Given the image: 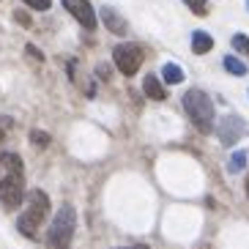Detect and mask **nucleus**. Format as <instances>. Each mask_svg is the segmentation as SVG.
<instances>
[{
  "instance_id": "nucleus-1",
  "label": "nucleus",
  "mask_w": 249,
  "mask_h": 249,
  "mask_svg": "<svg viewBox=\"0 0 249 249\" xmlns=\"http://www.w3.org/2000/svg\"><path fill=\"white\" fill-rule=\"evenodd\" d=\"M183 110L192 118V124L197 126L203 134L213 132V102L208 99V93L192 88L183 93Z\"/></svg>"
},
{
  "instance_id": "nucleus-2",
  "label": "nucleus",
  "mask_w": 249,
  "mask_h": 249,
  "mask_svg": "<svg viewBox=\"0 0 249 249\" xmlns=\"http://www.w3.org/2000/svg\"><path fill=\"white\" fill-rule=\"evenodd\" d=\"M47 211H50V197H47L41 189H33L28 195V208H25V213L19 216V222H17L19 233L28 235V238H33L36 230H38V225L44 222Z\"/></svg>"
},
{
  "instance_id": "nucleus-3",
  "label": "nucleus",
  "mask_w": 249,
  "mask_h": 249,
  "mask_svg": "<svg viewBox=\"0 0 249 249\" xmlns=\"http://www.w3.org/2000/svg\"><path fill=\"white\" fill-rule=\"evenodd\" d=\"M74 225H77V213H74L71 205H63L55 219H52L50 230H47V247L50 249H69L74 235Z\"/></svg>"
},
{
  "instance_id": "nucleus-4",
  "label": "nucleus",
  "mask_w": 249,
  "mask_h": 249,
  "mask_svg": "<svg viewBox=\"0 0 249 249\" xmlns=\"http://www.w3.org/2000/svg\"><path fill=\"white\" fill-rule=\"evenodd\" d=\"M112 60H115L118 71L124 74V77H134L140 71V66H142V50L137 44H129V41L118 44L112 50Z\"/></svg>"
},
{
  "instance_id": "nucleus-5",
  "label": "nucleus",
  "mask_w": 249,
  "mask_h": 249,
  "mask_svg": "<svg viewBox=\"0 0 249 249\" xmlns=\"http://www.w3.org/2000/svg\"><path fill=\"white\" fill-rule=\"evenodd\" d=\"M22 178L25 176H14V173H8L0 183V200L6 205L8 211H14L22 205V197H25V186H22Z\"/></svg>"
},
{
  "instance_id": "nucleus-6",
  "label": "nucleus",
  "mask_w": 249,
  "mask_h": 249,
  "mask_svg": "<svg viewBox=\"0 0 249 249\" xmlns=\"http://www.w3.org/2000/svg\"><path fill=\"white\" fill-rule=\"evenodd\" d=\"M60 3H63V8H66L69 14H71L85 30L96 28V11H93V6H90L88 0H60Z\"/></svg>"
},
{
  "instance_id": "nucleus-7",
  "label": "nucleus",
  "mask_w": 249,
  "mask_h": 249,
  "mask_svg": "<svg viewBox=\"0 0 249 249\" xmlns=\"http://www.w3.org/2000/svg\"><path fill=\"white\" fill-rule=\"evenodd\" d=\"M244 118H238V115H225L219 121V129H216V134H219V140H222V145H235L238 140H241V134H244Z\"/></svg>"
},
{
  "instance_id": "nucleus-8",
  "label": "nucleus",
  "mask_w": 249,
  "mask_h": 249,
  "mask_svg": "<svg viewBox=\"0 0 249 249\" xmlns=\"http://www.w3.org/2000/svg\"><path fill=\"white\" fill-rule=\"evenodd\" d=\"M99 14H102V22H104V28H107V30H112L115 36H126V30H129V25H126V19H124L121 14H118L115 8L104 6L102 11H99Z\"/></svg>"
},
{
  "instance_id": "nucleus-9",
  "label": "nucleus",
  "mask_w": 249,
  "mask_h": 249,
  "mask_svg": "<svg viewBox=\"0 0 249 249\" xmlns=\"http://www.w3.org/2000/svg\"><path fill=\"white\" fill-rule=\"evenodd\" d=\"M142 90H145V96L148 99H154V102H164V99H167L164 82H161L156 74H148L145 80H142Z\"/></svg>"
},
{
  "instance_id": "nucleus-10",
  "label": "nucleus",
  "mask_w": 249,
  "mask_h": 249,
  "mask_svg": "<svg viewBox=\"0 0 249 249\" xmlns=\"http://www.w3.org/2000/svg\"><path fill=\"white\" fill-rule=\"evenodd\" d=\"M213 50V38L205 33V30H195L192 33V52L195 55H205V52Z\"/></svg>"
},
{
  "instance_id": "nucleus-11",
  "label": "nucleus",
  "mask_w": 249,
  "mask_h": 249,
  "mask_svg": "<svg viewBox=\"0 0 249 249\" xmlns=\"http://www.w3.org/2000/svg\"><path fill=\"white\" fill-rule=\"evenodd\" d=\"M161 82H167V85L183 82V69L178 66V63H164V66H161Z\"/></svg>"
},
{
  "instance_id": "nucleus-12",
  "label": "nucleus",
  "mask_w": 249,
  "mask_h": 249,
  "mask_svg": "<svg viewBox=\"0 0 249 249\" xmlns=\"http://www.w3.org/2000/svg\"><path fill=\"white\" fill-rule=\"evenodd\" d=\"M3 167L8 170V173H14V176H25V170H22V159L17 154H3Z\"/></svg>"
},
{
  "instance_id": "nucleus-13",
  "label": "nucleus",
  "mask_w": 249,
  "mask_h": 249,
  "mask_svg": "<svg viewBox=\"0 0 249 249\" xmlns=\"http://www.w3.org/2000/svg\"><path fill=\"white\" fill-rule=\"evenodd\" d=\"M247 159H249L247 151H235V154L230 156V161H227V173H233V176L235 173H241V170L247 167Z\"/></svg>"
},
{
  "instance_id": "nucleus-14",
  "label": "nucleus",
  "mask_w": 249,
  "mask_h": 249,
  "mask_svg": "<svg viewBox=\"0 0 249 249\" xmlns=\"http://www.w3.org/2000/svg\"><path fill=\"white\" fill-rule=\"evenodd\" d=\"M222 63H225V69L230 74H235V77H244V74H247V63H244V60H238L235 55H227Z\"/></svg>"
},
{
  "instance_id": "nucleus-15",
  "label": "nucleus",
  "mask_w": 249,
  "mask_h": 249,
  "mask_svg": "<svg viewBox=\"0 0 249 249\" xmlns=\"http://www.w3.org/2000/svg\"><path fill=\"white\" fill-rule=\"evenodd\" d=\"M230 44H233V50H235V52H241V55H249V36H247V33H235Z\"/></svg>"
},
{
  "instance_id": "nucleus-16",
  "label": "nucleus",
  "mask_w": 249,
  "mask_h": 249,
  "mask_svg": "<svg viewBox=\"0 0 249 249\" xmlns=\"http://www.w3.org/2000/svg\"><path fill=\"white\" fill-rule=\"evenodd\" d=\"M183 3H186V6H189L197 17H205V14H208V0H183Z\"/></svg>"
},
{
  "instance_id": "nucleus-17",
  "label": "nucleus",
  "mask_w": 249,
  "mask_h": 249,
  "mask_svg": "<svg viewBox=\"0 0 249 249\" xmlns=\"http://www.w3.org/2000/svg\"><path fill=\"white\" fill-rule=\"evenodd\" d=\"M30 140H33V145H36V148H47V145H50V134L38 132V129H33V132H30Z\"/></svg>"
},
{
  "instance_id": "nucleus-18",
  "label": "nucleus",
  "mask_w": 249,
  "mask_h": 249,
  "mask_svg": "<svg viewBox=\"0 0 249 249\" xmlns=\"http://www.w3.org/2000/svg\"><path fill=\"white\" fill-rule=\"evenodd\" d=\"M30 8H36V11H47V8L52 6V0H25Z\"/></svg>"
},
{
  "instance_id": "nucleus-19",
  "label": "nucleus",
  "mask_w": 249,
  "mask_h": 249,
  "mask_svg": "<svg viewBox=\"0 0 249 249\" xmlns=\"http://www.w3.org/2000/svg\"><path fill=\"white\" fill-rule=\"evenodd\" d=\"M14 19L19 25H22V28H30V25H33V19H30V14H25V11H14Z\"/></svg>"
},
{
  "instance_id": "nucleus-20",
  "label": "nucleus",
  "mask_w": 249,
  "mask_h": 249,
  "mask_svg": "<svg viewBox=\"0 0 249 249\" xmlns=\"http://www.w3.org/2000/svg\"><path fill=\"white\" fill-rule=\"evenodd\" d=\"M25 52H28L30 58H36V60H44V55H41V52H38L33 44H28V47H25Z\"/></svg>"
},
{
  "instance_id": "nucleus-21",
  "label": "nucleus",
  "mask_w": 249,
  "mask_h": 249,
  "mask_svg": "<svg viewBox=\"0 0 249 249\" xmlns=\"http://www.w3.org/2000/svg\"><path fill=\"white\" fill-rule=\"evenodd\" d=\"M247 197H249V178H247Z\"/></svg>"
},
{
  "instance_id": "nucleus-22",
  "label": "nucleus",
  "mask_w": 249,
  "mask_h": 249,
  "mask_svg": "<svg viewBox=\"0 0 249 249\" xmlns=\"http://www.w3.org/2000/svg\"><path fill=\"white\" fill-rule=\"evenodd\" d=\"M247 8H249V0H247Z\"/></svg>"
},
{
  "instance_id": "nucleus-23",
  "label": "nucleus",
  "mask_w": 249,
  "mask_h": 249,
  "mask_svg": "<svg viewBox=\"0 0 249 249\" xmlns=\"http://www.w3.org/2000/svg\"><path fill=\"white\" fill-rule=\"evenodd\" d=\"M121 249H129V247H121Z\"/></svg>"
},
{
  "instance_id": "nucleus-24",
  "label": "nucleus",
  "mask_w": 249,
  "mask_h": 249,
  "mask_svg": "<svg viewBox=\"0 0 249 249\" xmlns=\"http://www.w3.org/2000/svg\"><path fill=\"white\" fill-rule=\"evenodd\" d=\"M0 159H3V156H0Z\"/></svg>"
}]
</instances>
